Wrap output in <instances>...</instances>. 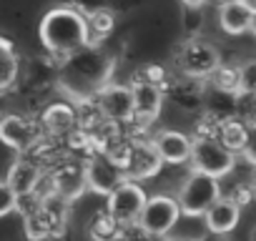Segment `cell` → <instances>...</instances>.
<instances>
[{
  "label": "cell",
  "instance_id": "e0dca14e",
  "mask_svg": "<svg viewBox=\"0 0 256 241\" xmlns=\"http://www.w3.org/2000/svg\"><path fill=\"white\" fill-rule=\"evenodd\" d=\"M78 124V113L68 106V103H53L46 108L43 113V126L53 134V136H63L70 134Z\"/></svg>",
  "mask_w": 256,
  "mask_h": 241
},
{
  "label": "cell",
  "instance_id": "6da1fadb",
  "mask_svg": "<svg viewBox=\"0 0 256 241\" xmlns=\"http://www.w3.org/2000/svg\"><path fill=\"white\" fill-rule=\"evenodd\" d=\"M40 40L50 53L73 56L88 46L86 16L76 8H53L40 20Z\"/></svg>",
  "mask_w": 256,
  "mask_h": 241
},
{
  "label": "cell",
  "instance_id": "ba28073f",
  "mask_svg": "<svg viewBox=\"0 0 256 241\" xmlns=\"http://www.w3.org/2000/svg\"><path fill=\"white\" fill-rule=\"evenodd\" d=\"M120 166H123L126 178L144 181L161 171V158H158L156 148L151 146V141H134V144H126Z\"/></svg>",
  "mask_w": 256,
  "mask_h": 241
},
{
  "label": "cell",
  "instance_id": "44dd1931",
  "mask_svg": "<svg viewBox=\"0 0 256 241\" xmlns=\"http://www.w3.org/2000/svg\"><path fill=\"white\" fill-rule=\"evenodd\" d=\"M16 198L18 194L8 186V181H0V218L16 211Z\"/></svg>",
  "mask_w": 256,
  "mask_h": 241
},
{
  "label": "cell",
  "instance_id": "ac0fdd59",
  "mask_svg": "<svg viewBox=\"0 0 256 241\" xmlns=\"http://www.w3.org/2000/svg\"><path fill=\"white\" fill-rule=\"evenodd\" d=\"M18 78V56L10 40L0 38V90H6Z\"/></svg>",
  "mask_w": 256,
  "mask_h": 241
},
{
  "label": "cell",
  "instance_id": "52a82bcc",
  "mask_svg": "<svg viewBox=\"0 0 256 241\" xmlns=\"http://www.w3.org/2000/svg\"><path fill=\"white\" fill-rule=\"evenodd\" d=\"M83 176H86V186L93 188L96 194H103V196H108L120 181H126L123 166H120L108 151L96 154V156L86 164Z\"/></svg>",
  "mask_w": 256,
  "mask_h": 241
},
{
  "label": "cell",
  "instance_id": "277c9868",
  "mask_svg": "<svg viewBox=\"0 0 256 241\" xmlns=\"http://www.w3.org/2000/svg\"><path fill=\"white\" fill-rule=\"evenodd\" d=\"M221 196V178L201 174V171H191V176L186 178V184L181 186V194L176 196L181 216H204V211Z\"/></svg>",
  "mask_w": 256,
  "mask_h": 241
},
{
  "label": "cell",
  "instance_id": "9c48e42d",
  "mask_svg": "<svg viewBox=\"0 0 256 241\" xmlns=\"http://www.w3.org/2000/svg\"><path fill=\"white\" fill-rule=\"evenodd\" d=\"M98 113L110 124H128L134 120V96L131 86L110 83L98 93Z\"/></svg>",
  "mask_w": 256,
  "mask_h": 241
},
{
  "label": "cell",
  "instance_id": "5b68a950",
  "mask_svg": "<svg viewBox=\"0 0 256 241\" xmlns=\"http://www.w3.org/2000/svg\"><path fill=\"white\" fill-rule=\"evenodd\" d=\"M146 188L138 184V181H131L126 178L120 181L110 194H108V208L106 214L110 216V221L118 226V228H126V226H134L138 221V214L146 204Z\"/></svg>",
  "mask_w": 256,
  "mask_h": 241
},
{
  "label": "cell",
  "instance_id": "5bb4252c",
  "mask_svg": "<svg viewBox=\"0 0 256 241\" xmlns=\"http://www.w3.org/2000/svg\"><path fill=\"white\" fill-rule=\"evenodd\" d=\"M238 221H241V206L234 198H228V196H218L204 211V224L216 236H224V234L234 231Z\"/></svg>",
  "mask_w": 256,
  "mask_h": 241
},
{
  "label": "cell",
  "instance_id": "d6986e66",
  "mask_svg": "<svg viewBox=\"0 0 256 241\" xmlns=\"http://www.w3.org/2000/svg\"><path fill=\"white\" fill-rule=\"evenodd\" d=\"M23 218H26V234L30 241H46L48 236H53V226H50L48 216L43 214V208H38Z\"/></svg>",
  "mask_w": 256,
  "mask_h": 241
},
{
  "label": "cell",
  "instance_id": "ffe728a7",
  "mask_svg": "<svg viewBox=\"0 0 256 241\" xmlns=\"http://www.w3.org/2000/svg\"><path fill=\"white\" fill-rule=\"evenodd\" d=\"M86 23H88V38H90V33H96V36H108V33L113 30V26H116V20H113V16H110L108 10H96V13H90V16L86 18Z\"/></svg>",
  "mask_w": 256,
  "mask_h": 241
},
{
  "label": "cell",
  "instance_id": "7a4b0ae2",
  "mask_svg": "<svg viewBox=\"0 0 256 241\" xmlns=\"http://www.w3.org/2000/svg\"><path fill=\"white\" fill-rule=\"evenodd\" d=\"M178 221H181V208H178L176 196L154 194V196H146V204H144V208L138 214L136 226L146 236L164 238V236H168L176 228Z\"/></svg>",
  "mask_w": 256,
  "mask_h": 241
},
{
  "label": "cell",
  "instance_id": "2e32d148",
  "mask_svg": "<svg viewBox=\"0 0 256 241\" xmlns=\"http://www.w3.org/2000/svg\"><path fill=\"white\" fill-rule=\"evenodd\" d=\"M216 138L234 156H238L241 151L248 148V126L236 116L234 118H224V120H218V126H216Z\"/></svg>",
  "mask_w": 256,
  "mask_h": 241
},
{
  "label": "cell",
  "instance_id": "4fadbf2b",
  "mask_svg": "<svg viewBox=\"0 0 256 241\" xmlns=\"http://www.w3.org/2000/svg\"><path fill=\"white\" fill-rule=\"evenodd\" d=\"M131 96H134V120L138 118L141 124H148L161 113L164 106V88L148 78L144 80H134L131 86Z\"/></svg>",
  "mask_w": 256,
  "mask_h": 241
},
{
  "label": "cell",
  "instance_id": "3957f363",
  "mask_svg": "<svg viewBox=\"0 0 256 241\" xmlns=\"http://www.w3.org/2000/svg\"><path fill=\"white\" fill-rule=\"evenodd\" d=\"M188 161L194 166V171L224 178L226 174L234 171V161L236 156L216 138V136H196L191 141V154Z\"/></svg>",
  "mask_w": 256,
  "mask_h": 241
},
{
  "label": "cell",
  "instance_id": "8fae6325",
  "mask_svg": "<svg viewBox=\"0 0 256 241\" xmlns=\"http://www.w3.org/2000/svg\"><path fill=\"white\" fill-rule=\"evenodd\" d=\"M0 141H3L8 148H16V151H28L36 146L38 141V128L33 120L23 118V116H3L0 118Z\"/></svg>",
  "mask_w": 256,
  "mask_h": 241
},
{
  "label": "cell",
  "instance_id": "8992f818",
  "mask_svg": "<svg viewBox=\"0 0 256 241\" xmlns=\"http://www.w3.org/2000/svg\"><path fill=\"white\" fill-rule=\"evenodd\" d=\"M178 66L188 78L201 80V78H208L221 66V53L214 43L201 40V38H191L178 50Z\"/></svg>",
  "mask_w": 256,
  "mask_h": 241
},
{
  "label": "cell",
  "instance_id": "9a60e30c",
  "mask_svg": "<svg viewBox=\"0 0 256 241\" xmlns=\"http://www.w3.org/2000/svg\"><path fill=\"white\" fill-rule=\"evenodd\" d=\"M40 176H43V171H40V166L33 158H18V161H13L6 181L20 196V194H30L36 188V184L40 181Z\"/></svg>",
  "mask_w": 256,
  "mask_h": 241
},
{
  "label": "cell",
  "instance_id": "30bf717a",
  "mask_svg": "<svg viewBox=\"0 0 256 241\" xmlns=\"http://www.w3.org/2000/svg\"><path fill=\"white\" fill-rule=\"evenodd\" d=\"M256 8L246 0H224L218 8V26L228 36H246L254 30Z\"/></svg>",
  "mask_w": 256,
  "mask_h": 241
},
{
  "label": "cell",
  "instance_id": "7c38bea8",
  "mask_svg": "<svg viewBox=\"0 0 256 241\" xmlns=\"http://www.w3.org/2000/svg\"><path fill=\"white\" fill-rule=\"evenodd\" d=\"M191 136H186L184 131H174V128H166V131H158L154 138H151V146L156 148L161 164H168V166H181L188 161V154H191Z\"/></svg>",
  "mask_w": 256,
  "mask_h": 241
},
{
  "label": "cell",
  "instance_id": "7402d4cb",
  "mask_svg": "<svg viewBox=\"0 0 256 241\" xmlns=\"http://www.w3.org/2000/svg\"><path fill=\"white\" fill-rule=\"evenodd\" d=\"M184 3H186V8H201L206 0H184Z\"/></svg>",
  "mask_w": 256,
  "mask_h": 241
}]
</instances>
